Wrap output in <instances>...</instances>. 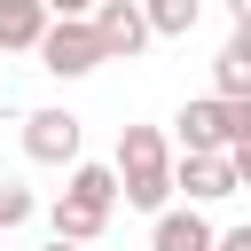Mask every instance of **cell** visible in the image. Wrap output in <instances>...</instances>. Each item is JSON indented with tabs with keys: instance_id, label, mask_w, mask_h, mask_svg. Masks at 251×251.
<instances>
[{
	"instance_id": "cell-1",
	"label": "cell",
	"mask_w": 251,
	"mask_h": 251,
	"mask_svg": "<svg viewBox=\"0 0 251 251\" xmlns=\"http://www.w3.org/2000/svg\"><path fill=\"white\" fill-rule=\"evenodd\" d=\"M110 165H118V196L133 212H173V141L157 126H126Z\"/></svg>"
},
{
	"instance_id": "cell-2",
	"label": "cell",
	"mask_w": 251,
	"mask_h": 251,
	"mask_svg": "<svg viewBox=\"0 0 251 251\" xmlns=\"http://www.w3.org/2000/svg\"><path fill=\"white\" fill-rule=\"evenodd\" d=\"M180 149H204V157H227L243 133H251V102H227V94H204V102H188L180 118Z\"/></svg>"
},
{
	"instance_id": "cell-3",
	"label": "cell",
	"mask_w": 251,
	"mask_h": 251,
	"mask_svg": "<svg viewBox=\"0 0 251 251\" xmlns=\"http://www.w3.org/2000/svg\"><path fill=\"white\" fill-rule=\"evenodd\" d=\"M102 63H110V55H102V39H94L86 16H78V24H71V16L47 24V39H39V71H47V78H86V71H102Z\"/></svg>"
},
{
	"instance_id": "cell-4",
	"label": "cell",
	"mask_w": 251,
	"mask_h": 251,
	"mask_svg": "<svg viewBox=\"0 0 251 251\" xmlns=\"http://www.w3.org/2000/svg\"><path fill=\"white\" fill-rule=\"evenodd\" d=\"M78 141H86V126H78L71 110H31V118H24V157H31V165H63V173H71V165H78Z\"/></svg>"
},
{
	"instance_id": "cell-5",
	"label": "cell",
	"mask_w": 251,
	"mask_h": 251,
	"mask_svg": "<svg viewBox=\"0 0 251 251\" xmlns=\"http://www.w3.org/2000/svg\"><path fill=\"white\" fill-rule=\"evenodd\" d=\"M86 24H94V39H102L110 63H133V55L149 47V16H141V0H102Z\"/></svg>"
},
{
	"instance_id": "cell-6",
	"label": "cell",
	"mask_w": 251,
	"mask_h": 251,
	"mask_svg": "<svg viewBox=\"0 0 251 251\" xmlns=\"http://www.w3.org/2000/svg\"><path fill=\"white\" fill-rule=\"evenodd\" d=\"M173 188H180V196H188V204L204 212V204L235 196L243 180H235V165H227V157H204V149H180V157H173Z\"/></svg>"
},
{
	"instance_id": "cell-7",
	"label": "cell",
	"mask_w": 251,
	"mask_h": 251,
	"mask_svg": "<svg viewBox=\"0 0 251 251\" xmlns=\"http://www.w3.org/2000/svg\"><path fill=\"white\" fill-rule=\"evenodd\" d=\"M47 24V0H0V55H39Z\"/></svg>"
},
{
	"instance_id": "cell-8",
	"label": "cell",
	"mask_w": 251,
	"mask_h": 251,
	"mask_svg": "<svg viewBox=\"0 0 251 251\" xmlns=\"http://www.w3.org/2000/svg\"><path fill=\"white\" fill-rule=\"evenodd\" d=\"M149 251H220V227L188 204V212H157V227H149Z\"/></svg>"
},
{
	"instance_id": "cell-9",
	"label": "cell",
	"mask_w": 251,
	"mask_h": 251,
	"mask_svg": "<svg viewBox=\"0 0 251 251\" xmlns=\"http://www.w3.org/2000/svg\"><path fill=\"white\" fill-rule=\"evenodd\" d=\"M212 94L251 102V24H235V31H227V47H220V63H212Z\"/></svg>"
},
{
	"instance_id": "cell-10",
	"label": "cell",
	"mask_w": 251,
	"mask_h": 251,
	"mask_svg": "<svg viewBox=\"0 0 251 251\" xmlns=\"http://www.w3.org/2000/svg\"><path fill=\"white\" fill-rule=\"evenodd\" d=\"M63 196H78V204H94V212H118V165H71V180H63Z\"/></svg>"
},
{
	"instance_id": "cell-11",
	"label": "cell",
	"mask_w": 251,
	"mask_h": 251,
	"mask_svg": "<svg viewBox=\"0 0 251 251\" xmlns=\"http://www.w3.org/2000/svg\"><path fill=\"white\" fill-rule=\"evenodd\" d=\"M47 227H55V243H94V235L110 227V212H94V204H78V196H55Z\"/></svg>"
},
{
	"instance_id": "cell-12",
	"label": "cell",
	"mask_w": 251,
	"mask_h": 251,
	"mask_svg": "<svg viewBox=\"0 0 251 251\" xmlns=\"http://www.w3.org/2000/svg\"><path fill=\"white\" fill-rule=\"evenodd\" d=\"M141 16H149V39H188L204 0H141Z\"/></svg>"
},
{
	"instance_id": "cell-13",
	"label": "cell",
	"mask_w": 251,
	"mask_h": 251,
	"mask_svg": "<svg viewBox=\"0 0 251 251\" xmlns=\"http://www.w3.org/2000/svg\"><path fill=\"white\" fill-rule=\"evenodd\" d=\"M31 212H39V204H31V188H24L16 173H0V235H8V227H24Z\"/></svg>"
},
{
	"instance_id": "cell-14",
	"label": "cell",
	"mask_w": 251,
	"mask_h": 251,
	"mask_svg": "<svg viewBox=\"0 0 251 251\" xmlns=\"http://www.w3.org/2000/svg\"><path fill=\"white\" fill-rule=\"evenodd\" d=\"M227 165H235V180H243V188H251V133H243V141H235V149H227Z\"/></svg>"
},
{
	"instance_id": "cell-15",
	"label": "cell",
	"mask_w": 251,
	"mask_h": 251,
	"mask_svg": "<svg viewBox=\"0 0 251 251\" xmlns=\"http://www.w3.org/2000/svg\"><path fill=\"white\" fill-rule=\"evenodd\" d=\"M94 8H102V0H47V16H71V24H78V16H94Z\"/></svg>"
},
{
	"instance_id": "cell-16",
	"label": "cell",
	"mask_w": 251,
	"mask_h": 251,
	"mask_svg": "<svg viewBox=\"0 0 251 251\" xmlns=\"http://www.w3.org/2000/svg\"><path fill=\"white\" fill-rule=\"evenodd\" d=\"M220 251H251V220H243V227H227V235H220Z\"/></svg>"
},
{
	"instance_id": "cell-17",
	"label": "cell",
	"mask_w": 251,
	"mask_h": 251,
	"mask_svg": "<svg viewBox=\"0 0 251 251\" xmlns=\"http://www.w3.org/2000/svg\"><path fill=\"white\" fill-rule=\"evenodd\" d=\"M227 16H235V24H251V0H227Z\"/></svg>"
},
{
	"instance_id": "cell-18",
	"label": "cell",
	"mask_w": 251,
	"mask_h": 251,
	"mask_svg": "<svg viewBox=\"0 0 251 251\" xmlns=\"http://www.w3.org/2000/svg\"><path fill=\"white\" fill-rule=\"evenodd\" d=\"M47 251H78V243H47Z\"/></svg>"
}]
</instances>
